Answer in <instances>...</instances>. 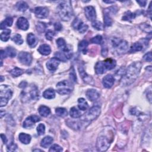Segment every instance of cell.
I'll return each mask as SVG.
<instances>
[{
  "label": "cell",
  "instance_id": "1",
  "mask_svg": "<svg viewBox=\"0 0 152 152\" xmlns=\"http://www.w3.org/2000/svg\"><path fill=\"white\" fill-rule=\"evenodd\" d=\"M141 67L142 63L140 61L134 62L130 65L121 80V84L123 86H129L134 83L140 74Z\"/></svg>",
  "mask_w": 152,
  "mask_h": 152
},
{
  "label": "cell",
  "instance_id": "2",
  "mask_svg": "<svg viewBox=\"0 0 152 152\" xmlns=\"http://www.w3.org/2000/svg\"><path fill=\"white\" fill-rule=\"evenodd\" d=\"M57 12L59 16L64 22H68L73 16L74 13L71 2L68 1H63L57 7Z\"/></svg>",
  "mask_w": 152,
  "mask_h": 152
},
{
  "label": "cell",
  "instance_id": "3",
  "mask_svg": "<svg viewBox=\"0 0 152 152\" xmlns=\"http://www.w3.org/2000/svg\"><path fill=\"white\" fill-rule=\"evenodd\" d=\"M113 140V135L105 134L102 131L99 136L97 137L96 142V148L98 151H106L110 146L111 143Z\"/></svg>",
  "mask_w": 152,
  "mask_h": 152
},
{
  "label": "cell",
  "instance_id": "4",
  "mask_svg": "<svg viewBox=\"0 0 152 152\" xmlns=\"http://www.w3.org/2000/svg\"><path fill=\"white\" fill-rule=\"evenodd\" d=\"M22 100L26 102L30 100H37L39 97V91L35 85H31L24 90L21 94Z\"/></svg>",
  "mask_w": 152,
  "mask_h": 152
},
{
  "label": "cell",
  "instance_id": "5",
  "mask_svg": "<svg viewBox=\"0 0 152 152\" xmlns=\"http://www.w3.org/2000/svg\"><path fill=\"white\" fill-rule=\"evenodd\" d=\"M111 42H112V47L114 49V50L118 54L124 53L128 48V44L125 40L114 37L112 39Z\"/></svg>",
  "mask_w": 152,
  "mask_h": 152
},
{
  "label": "cell",
  "instance_id": "6",
  "mask_svg": "<svg viewBox=\"0 0 152 152\" xmlns=\"http://www.w3.org/2000/svg\"><path fill=\"white\" fill-rule=\"evenodd\" d=\"M73 90V85L68 80H64L57 85V92L61 95H68Z\"/></svg>",
  "mask_w": 152,
  "mask_h": 152
},
{
  "label": "cell",
  "instance_id": "7",
  "mask_svg": "<svg viewBox=\"0 0 152 152\" xmlns=\"http://www.w3.org/2000/svg\"><path fill=\"white\" fill-rule=\"evenodd\" d=\"M101 112L100 108L99 106H94L91 108L84 115L82 121L85 123H89L91 121H92L96 119L100 115Z\"/></svg>",
  "mask_w": 152,
  "mask_h": 152
},
{
  "label": "cell",
  "instance_id": "8",
  "mask_svg": "<svg viewBox=\"0 0 152 152\" xmlns=\"http://www.w3.org/2000/svg\"><path fill=\"white\" fill-rule=\"evenodd\" d=\"M72 26L74 29L77 30L80 33H85L89 27L87 25L85 24L82 21V20L78 18H76L74 20L72 23Z\"/></svg>",
  "mask_w": 152,
  "mask_h": 152
},
{
  "label": "cell",
  "instance_id": "9",
  "mask_svg": "<svg viewBox=\"0 0 152 152\" xmlns=\"http://www.w3.org/2000/svg\"><path fill=\"white\" fill-rule=\"evenodd\" d=\"M18 59L19 61L22 64L25 65H30L32 62L33 58L32 55L28 52H21L18 54Z\"/></svg>",
  "mask_w": 152,
  "mask_h": 152
},
{
  "label": "cell",
  "instance_id": "10",
  "mask_svg": "<svg viewBox=\"0 0 152 152\" xmlns=\"http://www.w3.org/2000/svg\"><path fill=\"white\" fill-rule=\"evenodd\" d=\"M0 96L1 97L10 100L13 96V91L7 85H1L0 86Z\"/></svg>",
  "mask_w": 152,
  "mask_h": 152
},
{
  "label": "cell",
  "instance_id": "11",
  "mask_svg": "<svg viewBox=\"0 0 152 152\" xmlns=\"http://www.w3.org/2000/svg\"><path fill=\"white\" fill-rule=\"evenodd\" d=\"M40 121V118L37 115H31L27 117L24 121L23 127L25 128H29L33 127L36 123Z\"/></svg>",
  "mask_w": 152,
  "mask_h": 152
},
{
  "label": "cell",
  "instance_id": "12",
  "mask_svg": "<svg viewBox=\"0 0 152 152\" xmlns=\"http://www.w3.org/2000/svg\"><path fill=\"white\" fill-rule=\"evenodd\" d=\"M35 14L39 18H45L49 16V10L46 7H39L35 9Z\"/></svg>",
  "mask_w": 152,
  "mask_h": 152
},
{
  "label": "cell",
  "instance_id": "13",
  "mask_svg": "<svg viewBox=\"0 0 152 152\" xmlns=\"http://www.w3.org/2000/svg\"><path fill=\"white\" fill-rule=\"evenodd\" d=\"M85 13L86 18L91 22L96 20V13L95 9L92 6H87L85 8Z\"/></svg>",
  "mask_w": 152,
  "mask_h": 152
},
{
  "label": "cell",
  "instance_id": "14",
  "mask_svg": "<svg viewBox=\"0 0 152 152\" xmlns=\"http://www.w3.org/2000/svg\"><path fill=\"white\" fill-rule=\"evenodd\" d=\"M60 63V61L54 57L51 59H50L46 63L47 68L52 72H54L58 68V67Z\"/></svg>",
  "mask_w": 152,
  "mask_h": 152
},
{
  "label": "cell",
  "instance_id": "15",
  "mask_svg": "<svg viewBox=\"0 0 152 152\" xmlns=\"http://www.w3.org/2000/svg\"><path fill=\"white\" fill-rule=\"evenodd\" d=\"M17 26L19 29H21L22 30H27L29 27V23L28 20L23 17H20L17 21Z\"/></svg>",
  "mask_w": 152,
  "mask_h": 152
},
{
  "label": "cell",
  "instance_id": "16",
  "mask_svg": "<svg viewBox=\"0 0 152 152\" xmlns=\"http://www.w3.org/2000/svg\"><path fill=\"white\" fill-rule=\"evenodd\" d=\"M114 77L112 75L109 74L104 77L102 80V84L105 88L109 89L112 87L114 85Z\"/></svg>",
  "mask_w": 152,
  "mask_h": 152
},
{
  "label": "cell",
  "instance_id": "17",
  "mask_svg": "<svg viewBox=\"0 0 152 152\" xmlns=\"http://www.w3.org/2000/svg\"><path fill=\"white\" fill-rule=\"evenodd\" d=\"M86 95L87 97V99L92 101V102H93V101L96 100L97 99H99L100 97V94L97 91L94 89H89L87 90V92L86 93Z\"/></svg>",
  "mask_w": 152,
  "mask_h": 152
},
{
  "label": "cell",
  "instance_id": "18",
  "mask_svg": "<svg viewBox=\"0 0 152 152\" xmlns=\"http://www.w3.org/2000/svg\"><path fill=\"white\" fill-rule=\"evenodd\" d=\"M27 44L30 48H34L37 45L38 40L33 33H30L27 36Z\"/></svg>",
  "mask_w": 152,
  "mask_h": 152
},
{
  "label": "cell",
  "instance_id": "19",
  "mask_svg": "<svg viewBox=\"0 0 152 152\" xmlns=\"http://www.w3.org/2000/svg\"><path fill=\"white\" fill-rule=\"evenodd\" d=\"M78 71H79L80 75L81 76V77H82V78L84 80V82H86V83L91 84V82H93V79L92 77H91L90 76H89L86 73L84 68L80 66V67L78 68Z\"/></svg>",
  "mask_w": 152,
  "mask_h": 152
},
{
  "label": "cell",
  "instance_id": "20",
  "mask_svg": "<svg viewBox=\"0 0 152 152\" xmlns=\"http://www.w3.org/2000/svg\"><path fill=\"white\" fill-rule=\"evenodd\" d=\"M38 52L43 55H48L51 52V49L49 45L47 44H43L40 45L38 49Z\"/></svg>",
  "mask_w": 152,
  "mask_h": 152
},
{
  "label": "cell",
  "instance_id": "21",
  "mask_svg": "<svg viewBox=\"0 0 152 152\" xmlns=\"http://www.w3.org/2000/svg\"><path fill=\"white\" fill-rule=\"evenodd\" d=\"M95 72L97 74H102L106 72V68L104 65V61H99L95 65Z\"/></svg>",
  "mask_w": 152,
  "mask_h": 152
},
{
  "label": "cell",
  "instance_id": "22",
  "mask_svg": "<svg viewBox=\"0 0 152 152\" xmlns=\"http://www.w3.org/2000/svg\"><path fill=\"white\" fill-rule=\"evenodd\" d=\"M104 65L106 68V70H112L116 67L117 62L116 61L112 58H107L104 61Z\"/></svg>",
  "mask_w": 152,
  "mask_h": 152
},
{
  "label": "cell",
  "instance_id": "23",
  "mask_svg": "<svg viewBox=\"0 0 152 152\" xmlns=\"http://www.w3.org/2000/svg\"><path fill=\"white\" fill-rule=\"evenodd\" d=\"M89 46V43L86 40H83L81 41L78 46V50L83 53V54H86L87 52V48Z\"/></svg>",
  "mask_w": 152,
  "mask_h": 152
},
{
  "label": "cell",
  "instance_id": "24",
  "mask_svg": "<svg viewBox=\"0 0 152 152\" xmlns=\"http://www.w3.org/2000/svg\"><path fill=\"white\" fill-rule=\"evenodd\" d=\"M19 140L20 142L25 144V145H28L30 143V141H31V136L29 134L22 133L19 134Z\"/></svg>",
  "mask_w": 152,
  "mask_h": 152
},
{
  "label": "cell",
  "instance_id": "25",
  "mask_svg": "<svg viewBox=\"0 0 152 152\" xmlns=\"http://www.w3.org/2000/svg\"><path fill=\"white\" fill-rule=\"evenodd\" d=\"M57 45L58 46V48L63 52L66 51V50L68 49L67 48L65 40L63 38H61V37L58 38L57 40Z\"/></svg>",
  "mask_w": 152,
  "mask_h": 152
},
{
  "label": "cell",
  "instance_id": "26",
  "mask_svg": "<svg viewBox=\"0 0 152 152\" xmlns=\"http://www.w3.org/2000/svg\"><path fill=\"white\" fill-rule=\"evenodd\" d=\"M43 96L47 99H52L55 97V92L53 89H48L43 93Z\"/></svg>",
  "mask_w": 152,
  "mask_h": 152
},
{
  "label": "cell",
  "instance_id": "27",
  "mask_svg": "<svg viewBox=\"0 0 152 152\" xmlns=\"http://www.w3.org/2000/svg\"><path fill=\"white\" fill-rule=\"evenodd\" d=\"M53 138L52 137L50 136H46L44 137L42 140L41 141V143H40V146L44 148L48 147L50 145H51L53 142Z\"/></svg>",
  "mask_w": 152,
  "mask_h": 152
},
{
  "label": "cell",
  "instance_id": "28",
  "mask_svg": "<svg viewBox=\"0 0 152 152\" xmlns=\"http://www.w3.org/2000/svg\"><path fill=\"white\" fill-rule=\"evenodd\" d=\"M13 23V19L12 17H7L3 22H1V29L3 30V29H7V27H10L12 26V24Z\"/></svg>",
  "mask_w": 152,
  "mask_h": 152
},
{
  "label": "cell",
  "instance_id": "29",
  "mask_svg": "<svg viewBox=\"0 0 152 152\" xmlns=\"http://www.w3.org/2000/svg\"><path fill=\"white\" fill-rule=\"evenodd\" d=\"M39 113L42 117H46L50 114V110L48 107L42 105L39 108Z\"/></svg>",
  "mask_w": 152,
  "mask_h": 152
},
{
  "label": "cell",
  "instance_id": "30",
  "mask_svg": "<svg viewBox=\"0 0 152 152\" xmlns=\"http://www.w3.org/2000/svg\"><path fill=\"white\" fill-rule=\"evenodd\" d=\"M143 48V46L142 44L140 42H136L131 46L130 49L129 50V52L134 53L136 52H138L142 50Z\"/></svg>",
  "mask_w": 152,
  "mask_h": 152
},
{
  "label": "cell",
  "instance_id": "31",
  "mask_svg": "<svg viewBox=\"0 0 152 152\" xmlns=\"http://www.w3.org/2000/svg\"><path fill=\"white\" fill-rule=\"evenodd\" d=\"M16 7L17 8V9L20 12H24L29 8V5L28 4L25 2V1H18L16 5Z\"/></svg>",
  "mask_w": 152,
  "mask_h": 152
},
{
  "label": "cell",
  "instance_id": "32",
  "mask_svg": "<svg viewBox=\"0 0 152 152\" xmlns=\"http://www.w3.org/2000/svg\"><path fill=\"white\" fill-rule=\"evenodd\" d=\"M4 52L5 57H10V58H14L16 55V50L12 47H7L5 50Z\"/></svg>",
  "mask_w": 152,
  "mask_h": 152
},
{
  "label": "cell",
  "instance_id": "33",
  "mask_svg": "<svg viewBox=\"0 0 152 152\" xmlns=\"http://www.w3.org/2000/svg\"><path fill=\"white\" fill-rule=\"evenodd\" d=\"M78 108L82 110H86L89 108V105L84 98H79L78 99Z\"/></svg>",
  "mask_w": 152,
  "mask_h": 152
},
{
  "label": "cell",
  "instance_id": "34",
  "mask_svg": "<svg viewBox=\"0 0 152 152\" xmlns=\"http://www.w3.org/2000/svg\"><path fill=\"white\" fill-rule=\"evenodd\" d=\"M136 14L135 13H131L130 11H127L124 13L123 17V20H124V21L131 22V20L136 18Z\"/></svg>",
  "mask_w": 152,
  "mask_h": 152
},
{
  "label": "cell",
  "instance_id": "35",
  "mask_svg": "<svg viewBox=\"0 0 152 152\" xmlns=\"http://www.w3.org/2000/svg\"><path fill=\"white\" fill-rule=\"evenodd\" d=\"M70 114V116L73 118H78L82 117V114H81L78 109H77V108L76 107H73L71 108Z\"/></svg>",
  "mask_w": 152,
  "mask_h": 152
},
{
  "label": "cell",
  "instance_id": "36",
  "mask_svg": "<svg viewBox=\"0 0 152 152\" xmlns=\"http://www.w3.org/2000/svg\"><path fill=\"white\" fill-rule=\"evenodd\" d=\"M55 113L59 117L64 118L66 117L68 115V112L65 108H58L55 109Z\"/></svg>",
  "mask_w": 152,
  "mask_h": 152
},
{
  "label": "cell",
  "instance_id": "37",
  "mask_svg": "<svg viewBox=\"0 0 152 152\" xmlns=\"http://www.w3.org/2000/svg\"><path fill=\"white\" fill-rule=\"evenodd\" d=\"M9 72L13 77H18L23 74L24 70L18 67H15Z\"/></svg>",
  "mask_w": 152,
  "mask_h": 152
},
{
  "label": "cell",
  "instance_id": "38",
  "mask_svg": "<svg viewBox=\"0 0 152 152\" xmlns=\"http://www.w3.org/2000/svg\"><path fill=\"white\" fill-rule=\"evenodd\" d=\"M10 34H11V30L10 29H5L4 32H3L0 36L1 40L4 42H7L10 39Z\"/></svg>",
  "mask_w": 152,
  "mask_h": 152
},
{
  "label": "cell",
  "instance_id": "39",
  "mask_svg": "<svg viewBox=\"0 0 152 152\" xmlns=\"http://www.w3.org/2000/svg\"><path fill=\"white\" fill-rule=\"evenodd\" d=\"M113 23V21L112 20V18L110 17V14L106 12L104 14V23L106 26H112Z\"/></svg>",
  "mask_w": 152,
  "mask_h": 152
},
{
  "label": "cell",
  "instance_id": "40",
  "mask_svg": "<svg viewBox=\"0 0 152 152\" xmlns=\"http://www.w3.org/2000/svg\"><path fill=\"white\" fill-rule=\"evenodd\" d=\"M139 27L141 30H143L145 32L149 33V34L151 33V26L147 23L140 24L139 25Z\"/></svg>",
  "mask_w": 152,
  "mask_h": 152
},
{
  "label": "cell",
  "instance_id": "41",
  "mask_svg": "<svg viewBox=\"0 0 152 152\" xmlns=\"http://www.w3.org/2000/svg\"><path fill=\"white\" fill-rule=\"evenodd\" d=\"M12 39L17 45H22L23 43V40L22 37V36L19 34H16L14 35Z\"/></svg>",
  "mask_w": 152,
  "mask_h": 152
},
{
  "label": "cell",
  "instance_id": "42",
  "mask_svg": "<svg viewBox=\"0 0 152 152\" xmlns=\"http://www.w3.org/2000/svg\"><path fill=\"white\" fill-rule=\"evenodd\" d=\"M103 41V38L102 36L100 35H97L95 37H93L90 39V42L92 44H101L102 43Z\"/></svg>",
  "mask_w": 152,
  "mask_h": 152
},
{
  "label": "cell",
  "instance_id": "43",
  "mask_svg": "<svg viewBox=\"0 0 152 152\" xmlns=\"http://www.w3.org/2000/svg\"><path fill=\"white\" fill-rule=\"evenodd\" d=\"M46 28V25L43 22H39L36 25V30L39 33H42L45 31Z\"/></svg>",
  "mask_w": 152,
  "mask_h": 152
},
{
  "label": "cell",
  "instance_id": "44",
  "mask_svg": "<svg viewBox=\"0 0 152 152\" xmlns=\"http://www.w3.org/2000/svg\"><path fill=\"white\" fill-rule=\"evenodd\" d=\"M125 68L123 67H121L119 70H118L117 73H115V77L117 79V80H121L122 77H123L124 74H125Z\"/></svg>",
  "mask_w": 152,
  "mask_h": 152
},
{
  "label": "cell",
  "instance_id": "45",
  "mask_svg": "<svg viewBox=\"0 0 152 152\" xmlns=\"http://www.w3.org/2000/svg\"><path fill=\"white\" fill-rule=\"evenodd\" d=\"M92 26L97 30H102L104 28V25L100 22L97 21V20L92 22Z\"/></svg>",
  "mask_w": 152,
  "mask_h": 152
},
{
  "label": "cell",
  "instance_id": "46",
  "mask_svg": "<svg viewBox=\"0 0 152 152\" xmlns=\"http://www.w3.org/2000/svg\"><path fill=\"white\" fill-rule=\"evenodd\" d=\"M37 132L39 136H42L45 134V126L43 124H40L37 127Z\"/></svg>",
  "mask_w": 152,
  "mask_h": 152
},
{
  "label": "cell",
  "instance_id": "47",
  "mask_svg": "<svg viewBox=\"0 0 152 152\" xmlns=\"http://www.w3.org/2000/svg\"><path fill=\"white\" fill-rule=\"evenodd\" d=\"M55 57L58 58L59 61H63V62H65L67 60L64 54H63V53L59 52H56L55 54Z\"/></svg>",
  "mask_w": 152,
  "mask_h": 152
},
{
  "label": "cell",
  "instance_id": "48",
  "mask_svg": "<svg viewBox=\"0 0 152 152\" xmlns=\"http://www.w3.org/2000/svg\"><path fill=\"white\" fill-rule=\"evenodd\" d=\"M49 151H58V152H60V151H63V148L58 145H54L51 147H50Z\"/></svg>",
  "mask_w": 152,
  "mask_h": 152
},
{
  "label": "cell",
  "instance_id": "49",
  "mask_svg": "<svg viewBox=\"0 0 152 152\" xmlns=\"http://www.w3.org/2000/svg\"><path fill=\"white\" fill-rule=\"evenodd\" d=\"M55 35V33L54 32L50 31V30H49V31L47 32L45 34V37H46L47 40H51L54 38Z\"/></svg>",
  "mask_w": 152,
  "mask_h": 152
},
{
  "label": "cell",
  "instance_id": "50",
  "mask_svg": "<svg viewBox=\"0 0 152 152\" xmlns=\"http://www.w3.org/2000/svg\"><path fill=\"white\" fill-rule=\"evenodd\" d=\"M70 79L72 80L73 82H77V77H76L74 69L73 68H72V70L71 71V72L70 73Z\"/></svg>",
  "mask_w": 152,
  "mask_h": 152
},
{
  "label": "cell",
  "instance_id": "51",
  "mask_svg": "<svg viewBox=\"0 0 152 152\" xmlns=\"http://www.w3.org/2000/svg\"><path fill=\"white\" fill-rule=\"evenodd\" d=\"M17 149V146L13 143H10V145H8L7 146V150L8 151H16Z\"/></svg>",
  "mask_w": 152,
  "mask_h": 152
},
{
  "label": "cell",
  "instance_id": "52",
  "mask_svg": "<svg viewBox=\"0 0 152 152\" xmlns=\"http://www.w3.org/2000/svg\"><path fill=\"white\" fill-rule=\"evenodd\" d=\"M151 52H149L148 53H147L145 55V56L143 57V58L146 61H147V62H151Z\"/></svg>",
  "mask_w": 152,
  "mask_h": 152
},
{
  "label": "cell",
  "instance_id": "53",
  "mask_svg": "<svg viewBox=\"0 0 152 152\" xmlns=\"http://www.w3.org/2000/svg\"><path fill=\"white\" fill-rule=\"evenodd\" d=\"M54 28L56 30H57V31H59V30H61L62 29V25L59 22H57L54 24Z\"/></svg>",
  "mask_w": 152,
  "mask_h": 152
},
{
  "label": "cell",
  "instance_id": "54",
  "mask_svg": "<svg viewBox=\"0 0 152 152\" xmlns=\"http://www.w3.org/2000/svg\"><path fill=\"white\" fill-rule=\"evenodd\" d=\"M108 54V48L106 46H102V55L103 57H106Z\"/></svg>",
  "mask_w": 152,
  "mask_h": 152
},
{
  "label": "cell",
  "instance_id": "55",
  "mask_svg": "<svg viewBox=\"0 0 152 152\" xmlns=\"http://www.w3.org/2000/svg\"><path fill=\"white\" fill-rule=\"evenodd\" d=\"M137 3L138 4H139V5L141 7H145L146 5L147 1H137Z\"/></svg>",
  "mask_w": 152,
  "mask_h": 152
},
{
  "label": "cell",
  "instance_id": "56",
  "mask_svg": "<svg viewBox=\"0 0 152 152\" xmlns=\"http://www.w3.org/2000/svg\"><path fill=\"white\" fill-rule=\"evenodd\" d=\"M1 139H2L3 141V143H4V144H6V143H7V138L6 136H5L4 134H1Z\"/></svg>",
  "mask_w": 152,
  "mask_h": 152
},
{
  "label": "cell",
  "instance_id": "57",
  "mask_svg": "<svg viewBox=\"0 0 152 152\" xmlns=\"http://www.w3.org/2000/svg\"><path fill=\"white\" fill-rule=\"evenodd\" d=\"M147 97L148 100H149V102L151 103V90H150L149 93H147Z\"/></svg>",
  "mask_w": 152,
  "mask_h": 152
},
{
  "label": "cell",
  "instance_id": "58",
  "mask_svg": "<svg viewBox=\"0 0 152 152\" xmlns=\"http://www.w3.org/2000/svg\"><path fill=\"white\" fill-rule=\"evenodd\" d=\"M151 3H150V6H149V15H150V18H151Z\"/></svg>",
  "mask_w": 152,
  "mask_h": 152
},
{
  "label": "cell",
  "instance_id": "59",
  "mask_svg": "<svg viewBox=\"0 0 152 152\" xmlns=\"http://www.w3.org/2000/svg\"><path fill=\"white\" fill-rule=\"evenodd\" d=\"M104 2L105 3H108V4H111V3H115V1H104Z\"/></svg>",
  "mask_w": 152,
  "mask_h": 152
},
{
  "label": "cell",
  "instance_id": "60",
  "mask_svg": "<svg viewBox=\"0 0 152 152\" xmlns=\"http://www.w3.org/2000/svg\"><path fill=\"white\" fill-rule=\"evenodd\" d=\"M4 113H5V112H4L3 110H1V118H3V115L5 114H4Z\"/></svg>",
  "mask_w": 152,
  "mask_h": 152
},
{
  "label": "cell",
  "instance_id": "61",
  "mask_svg": "<svg viewBox=\"0 0 152 152\" xmlns=\"http://www.w3.org/2000/svg\"><path fill=\"white\" fill-rule=\"evenodd\" d=\"M33 151H42V150H39V149H35V150H33Z\"/></svg>",
  "mask_w": 152,
  "mask_h": 152
},
{
  "label": "cell",
  "instance_id": "62",
  "mask_svg": "<svg viewBox=\"0 0 152 152\" xmlns=\"http://www.w3.org/2000/svg\"><path fill=\"white\" fill-rule=\"evenodd\" d=\"M1 82H3V81H4V77H3V76H1Z\"/></svg>",
  "mask_w": 152,
  "mask_h": 152
}]
</instances>
